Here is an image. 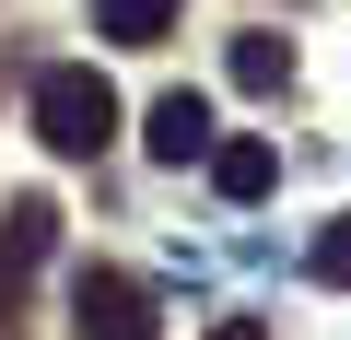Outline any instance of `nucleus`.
I'll return each mask as SVG.
<instances>
[{
  "label": "nucleus",
  "mask_w": 351,
  "mask_h": 340,
  "mask_svg": "<svg viewBox=\"0 0 351 340\" xmlns=\"http://www.w3.org/2000/svg\"><path fill=\"white\" fill-rule=\"evenodd\" d=\"M269 177H281V164H269V141H258V129L211 152V188H223V200H269Z\"/></svg>",
  "instance_id": "6"
},
{
  "label": "nucleus",
  "mask_w": 351,
  "mask_h": 340,
  "mask_svg": "<svg viewBox=\"0 0 351 340\" xmlns=\"http://www.w3.org/2000/svg\"><path fill=\"white\" fill-rule=\"evenodd\" d=\"M152 164H211L223 141H211V94H188V82H176V94H152Z\"/></svg>",
  "instance_id": "3"
},
{
  "label": "nucleus",
  "mask_w": 351,
  "mask_h": 340,
  "mask_svg": "<svg viewBox=\"0 0 351 340\" xmlns=\"http://www.w3.org/2000/svg\"><path fill=\"white\" fill-rule=\"evenodd\" d=\"M71 340H152V293L129 270H71Z\"/></svg>",
  "instance_id": "2"
},
{
  "label": "nucleus",
  "mask_w": 351,
  "mask_h": 340,
  "mask_svg": "<svg viewBox=\"0 0 351 340\" xmlns=\"http://www.w3.org/2000/svg\"><path fill=\"white\" fill-rule=\"evenodd\" d=\"M47 247H59V200H47V188H24L12 212H0V270H12V282H24V270H36Z\"/></svg>",
  "instance_id": "4"
},
{
  "label": "nucleus",
  "mask_w": 351,
  "mask_h": 340,
  "mask_svg": "<svg viewBox=\"0 0 351 340\" xmlns=\"http://www.w3.org/2000/svg\"><path fill=\"white\" fill-rule=\"evenodd\" d=\"M36 141L47 152H106L117 141V82L106 71H82V59H59V71H36Z\"/></svg>",
  "instance_id": "1"
},
{
  "label": "nucleus",
  "mask_w": 351,
  "mask_h": 340,
  "mask_svg": "<svg viewBox=\"0 0 351 340\" xmlns=\"http://www.w3.org/2000/svg\"><path fill=\"white\" fill-rule=\"evenodd\" d=\"M94 36H117V47H164V36H176V0H94Z\"/></svg>",
  "instance_id": "5"
},
{
  "label": "nucleus",
  "mask_w": 351,
  "mask_h": 340,
  "mask_svg": "<svg viewBox=\"0 0 351 340\" xmlns=\"http://www.w3.org/2000/svg\"><path fill=\"white\" fill-rule=\"evenodd\" d=\"M293 82V36H234V94H281Z\"/></svg>",
  "instance_id": "7"
},
{
  "label": "nucleus",
  "mask_w": 351,
  "mask_h": 340,
  "mask_svg": "<svg viewBox=\"0 0 351 340\" xmlns=\"http://www.w3.org/2000/svg\"><path fill=\"white\" fill-rule=\"evenodd\" d=\"M211 340H269V317H223V328H211Z\"/></svg>",
  "instance_id": "9"
},
{
  "label": "nucleus",
  "mask_w": 351,
  "mask_h": 340,
  "mask_svg": "<svg viewBox=\"0 0 351 340\" xmlns=\"http://www.w3.org/2000/svg\"><path fill=\"white\" fill-rule=\"evenodd\" d=\"M304 270H316L328 293H351V212H339V223H316V247H304Z\"/></svg>",
  "instance_id": "8"
}]
</instances>
